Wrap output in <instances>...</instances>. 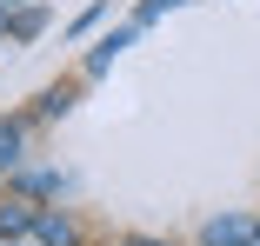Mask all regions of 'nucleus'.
Returning a JSON list of instances; mask_svg holds the SVG:
<instances>
[{
	"label": "nucleus",
	"instance_id": "obj_1",
	"mask_svg": "<svg viewBox=\"0 0 260 246\" xmlns=\"http://www.w3.org/2000/svg\"><path fill=\"white\" fill-rule=\"evenodd\" d=\"M34 239H40V246H74L80 233H74L67 213H34Z\"/></svg>",
	"mask_w": 260,
	"mask_h": 246
},
{
	"label": "nucleus",
	"instance_id": "obj_2",
	"mask_svg": "<svg viewBox=\"0 0 260 246\" xmlns=\"http://www.w3.org/2000/svg\"><path fill=\"white\" fill-rule=\"evenodd\" d=\"M260 226L253 220H240V213H227V220H214V226H207V246H247Z\"/></svg>",
	"mask_w": 260,
	"mask_h": 246
},
{
	"label": "nucleus",
	"instance_id": "obj_3",
	"mask_svg": "<svg viewBox=\"0 0 260 246\" xmlns=\"http://www.w3.org/2000/svg\"><path fill=\"white\" fill-rule=\"evenodd\" d=\"M34 226V207L27 200H0V233H27Z\"/></svg>",
	"mask_w": 260,
	"mask_h": 246
},
{
	"label": "nucleus",
	"instance_id": "obj_4",
	"mask_svg": "<svg viewBox=\"0 0 260 246\" xmlns=\"http://www.w3.org/2000/svg\"><path fill=\"white\" fill-rule=\"evenodd\" d=\"M20 140H27L20 120H0V167H14V160H20Z\"/></svg>",
	"mask_w": 260,
	"mask_h": 246
},
{
	"label": "nucleus",
	"instance_id": "obj_5",
	"mask_svg": "<svg viewBox=\"0 0 260 246\" xmlns=\"http://www.w3.org/2000/svg\"><path fill=\"white\" fill-rule=\"evenodd\" d=\"M20 186H27V193H67L60 173H20Z\"/></svg>",
	"mask_w": 260,
	"mask_h": 246
},
{
	"label": "nucleus",
	"instance_id": "obj_6",
	"mask_svg": "<svg viewBox=\"0 0 260 246\" xmlns=\"http://www.w3.org/2000/svg\"><path fill=\"white\" fill-rule=\"evenodd\" d=\"M167 7H180V0H147V7H140V14H134V27H147V20H160V14H167Z\"/></svg>",
	"mask_w": 260,
	"mask_h": 246
},
{
	"label": "nucleus",
	"instance_id": "obj_7",
	"mask_svg": "<svg viewBox=\"0 0 260 246\" xmlns=\"http://www.w3.org/2000/svg\"><path fill=\"white\" fill-rule=\"evenodd\" d=\"M127 246H160V239H127Z\"/></svg>",
	"mask_w": 260,
	"mask_h": 246
},
{
	"label": "nucleus",
	"instance_id": "obj_8",
	"mask_svg": "<svg viewBox=\"0 0 260 246\" xmlns=\"http://www.w3.org/2000/svg\"><path fill=\"white\" fill-rule=\"evenodd\" d=\"M7 7H20V0H0V14H7Z\"/></svg>",
	"mask_w": 260,
	"mask_h": 246
},
{
	"label": "nucleus",
	"instance_id": "obj_9",
	"mask_svg": "<svg viewBox=\"0 0 260 246\" xmlns=\"http://www.w3.org/2000/svg\"><path fill=\"white\" fill-rule=\"evenodd\" d=\"M247 246H260V233H253V239H247Z\"/></svg>",
	"mask_w": 260,
	"mask_h": 246
},
{
	"label": "nucleus",
	"instance_id": "obj_10",
	"mask_svg": "<svg viewBox=\"0 0 260 246\" xmlns=\"http://www.w3.org/2000/svg\"><path fill=\"white\" fill-rule=\"evenodd\" d=\"M14 246H20V239H14Z\"/></svg>",
	"mask_w": 260,
	"mask_h": 246
}]
</instances>
